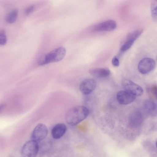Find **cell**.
<instances>
[{
	"instance_id": "ac0fdd59",
	"label": "cell",
	"mask_w": 157,
	"mask_h": 157,
	"mask_svg": "<svg viewBox=\"0 0 157 157\" xmlns=\"http://www.w3.org/2000/svg\"><path fill=\"white\" fill-rule=\"evenodd\" d=\"M7 37L5 31L2 30L0 32V45L1 46L5 45L7 42Z\"/></svg>"
},
{
	"instance_id": "3957f363",
	"label": "cell",
	"mask_w": 157,
	"mask_h": 157,
	"mask_svg": "<svg viewBox=\"0 0 157 157\" xmlns=\"http://www.w3.org/2000/svg\"><path fill=\"white\" fill-rule=\"evenodd\" d=\"M39 150L38 142L31 140L26 142L21 150L22 157H36Z\"/></svg>"
},
{
	"instance_id": "e0dca14e",
	"label": "cell",
	"mask_w": 157,
	"mask_h": 157,
	"mask_svg": "<svg viewBox=\"0 0 157 157\" xmlns=\"http://www.w3.org/2000/svg\"><path fill=\"white\" fill-rule=\"evenodd\" d=\"M133 43L134 42L132 41H126L121 46V50L123 52L127 51L132 47Z\"/></svg>"
},
{
	"instance_id": "7a4b0ae2",
	"label": "cell",
	"mask_w": 157,
	"mask_h": 157,
	"mask_svg": "<svg viewBox=\"0 0 157 157\" xmlns=\"http://www.w3.org/2000/svg\"><path fill=\"white\" fill-rule=\"evenodd\" d=\"M66 53L65 48L63 47H59L47 53L42 60L39 63L40 66L59 61L64 57Z\"/></svg>"
},
{
	"instance_id": "603a6c76",
	"label": "cell",
	"mask_w": 157,
	"mask_h": 157,
	"mask_svg": "<svg viewBox=\"0 0 157 157\" xmlns=\"http://www.w3.org/2000/svg\"></svg>"
},
{
	"instance_id": "5b68a950",
	"label": "cell",
	"mask_w": 157,
	"mask_h": 157,
	"mask_svg": "<svg viewBox=\"0 0 157 157\" xmlns=\"http://www.w3.org/2000/svg\"><path fill=\"white\" fill-rule=\"evenodd\" d=\"M48 133V129L46 126L42 123L37 124L34 129L31 135V140L37 142L44 139Z\"/></svg>"
},
{
	"instance_id": "8992f818",
	"label": "cell",
	"mask_w": 157,
	"mask_h": 157,
	"mask_svg": "<svg viewBox=\"0 0 157 157\" xmlns=\"http://www.w3.org/2000/svg\"><path fill=\"white\" fill-rule=\"evenodd\" d=\"M155 65V62L153 59L150 58H144L139 62L138 68L141 73L145 74L153 71Z\"/></svg>"
},
{
	"instance_id": "ba28073f",
	"label": "cell",
	"mask_w": 157,
	"mask_h": 157,
	"mask_svg": "<svg viewBox=\"0 0 157 157\" xmlns=\"http://www.w3.org/2000/svg\"><path fill=\"white\" fill-rule=\"evenodd\" d=\"M117 26V23L115 21L109 20L96 25L93 30L97 32L110 31L114 30Z\"/></svg>"
},
{
	"instance_id": "ffe728a7",
	"label": "cell",
	"mask_w": 157,
	"mask_h": 157,
	"mask_svg": "<svg viewBox=\"0 0 157 157\" xmlns=\"http://www.w3.org/2000/svg\"><path fill=\"white\" fill-rule=\"evenodd\" d=\"M112 63L113 65L115 67L118 66L120 64L119 60L116 56L113 57L112 59Z\"/></svg>"
},
{
	"instance_id": "52a82bcc",
	"label": "cell",
	"mask_w": 157,
	"mask_h": 157,
	"mask_svg": "<svg viewBox=\"0 0 157 157\" xmlns=\"http://www.w3.org/2000/svg\"><path fill=\"white\" fill-rule=\"evenodd\" d=\"M96 85V82L94 79H86L83 80L80 84L79 90L82 94H88L95 90Z\"/></svg>"
},
{
	"instance_id": "5bb4252c",
	"label": "cell",
	"mask_w": 157,
	"mask_h": 157,
	"mask_svg": "<svg viewBox=\"0 0 157 157\" xmlns=\"http://www.w3.org/2000/svg\"><path fill=\"white\" fill-rule=\"evenodd\" d=\"M18 15V10L17 9L12 10L7 15L6 20L8 23L12 24L17 20Z\"/></svg>"
},
{
	"instance_id": "d6986e66",
	"label": "cell",
	"mask_w": 157,
	"mask_h": 157,
	"mask_svg": "<svg viewBox=\"0 0 157 157\" xmlns=\"http://www.w3.org/2000/svg\"><path fill=\"white\" fill-rule=\"evenodd\" d=\"M34 6L33 5H31L26 8L25 10V14L26 15H28L33 10Z\"/></svg>"
},
{
	"instance_id": "7402d4cb",
	"label": "cell",
	"mask_w": 157,
	"mask_h": 157,
	"mask_svg": "<svg viewBox=\"0 0 157 157\" xmlns=\"http://www.w3.org/2000/svg\"><path fill=\"white\" fill-rule=\"evenodd\" d=\"M156 147H157V142L156 144Z\"/></svg>"
},
{
	"instance_id": "30bf717a",
	"label": "cell",
	"mask_w": 157,
	"mask_h": 157,
	"mask_svg": "<svg viewBox=\"0 0 157 157\" xmlns=\"http://www.w3.org/2000/svg\"><path fill=\"white\" fill-rule=\"evenodd\" d=\"M143 119V116L141 113L139 111H135L130 114L128 122L131 127H136L142 123Z\"/></svg>"
},
{
	"instance_id": "4fadbf2b",
	"label": "cell",
	"mask_w": 157,
	"mask_h": 157,
	"mask_svg": "<svg viewBox=\"0 0 157 157\" xmlns=\"http://www.w3.org/2000/svg\"><path fill=\"white\" fill-rule=\"evenodd\" d=\"M143 31L142 29H140L130 33L127 36L126 41H130L134 42L141 34Z\"/></svg>"
},
{
	"instance_id": "6da1fadb",
	"label": "cell",
	"mask_w": 157,
	"mask_h": 157,
	"mask_svg": "<svg viewBox=\"0 0 157 157\" xmlns=\"http://www.w3.org/2000/svg\"><path fill=\"white\" fill-rule=\"evenodd\" d=\"M89 114L87 108L82 105L76 106L67 111L65 116L66 121L70 125H75L85 119Z\"/></svg>"
},
{
	"instance_id": "9a60e30c",
	"label": "cell",
	"mask_w": 157,
	"mask_h": 157,
	"mask_svg": "<svg viewBox=\"0 0 157 157\" xmlns=\"http://www.w3.org/2000/svg\"><path fill=\"white\" fill-rule=\"evenodd\" d=\"M144 105L145 109L151 113H154L157 109V105L154 101L151 100H146L144 102Z\"/></svg>"
},
{
	"instance_id": "44dd1931",
	"label": "cell",
	"mask_w": 157,
	"mask_h": 157,
	"mask_svg": "<svg viewBox=\"0 0 157 157\" xmlns=\"http://www.w3.org/2000/svg\"><path fill=\"white\" fill-rule=\"evenodd\" d=\"M152 91L154 95L157 99V86H155L153 87Z\"/></svg>"
},
{
	"instance_id": "8fae6325",
	"label": "cell",
	"mask_w": 157,
	"mask_h": 157,
	"mask_svg": "<svg viewBox=\"0 0 157 157\" xmlns=\"http://www.w3.org/2000/svg\"><path fill=\"white\" fill-rule=\"evenodd\" d=\"M66 130L67 127L65 124L59 123L53 128L51 131V134L54 138L59 139L63 136Z\"/></svg>"
},
{
	"instance_id": "277c9868",
	"label": "cell",
	"mask_w": 157,
	"mask_h": 157,
	"mask_svg": "<svg viewBox=\"0 0 157 157\" xmlns=\"http://www.w3.org/2000/svg\"><path fill=\"white\" fill-rule=\"evenodd\" d=\"M121 85L124 90L136 96H140L143 93L141 87L132 81L124 79L121 82Z\"/></svg>"
},
{
	"instance_id": "7c38bea8",
	"label": "cell",
	"mask_w": 157,
	"mask_h": 157,
	"mask_svg": "<svg viewBox=\"0 0 157 157\" xmlns=\"http://www.w3.org/2000/svg\"><path fill=\"white\" fill-rule=\"evenodd\" d=\"M89 73L91 75L98 78H103L109 76L110 74V70L105 68H96L90 69Z\"/></svg>"
},
{
	"instance_id": "2e32d148",
	"label": "cell",
	"mask_w": 157,
	"mask_h": 157,
	"mask_svg": "<svg viewBox=\"0 0 157 157\" xmlns=\"http://www.w3.org/2000/svg\"><path fill=\"white\" fill-rule=\"evenodd\" d=\"M151 11L152 17L155 21H157V0L151 1Z\"/></svg>"
},
{
	"instance_id": "9c48e42d",
	"label": "cell",
	"mask_w": 157,
	"mask_h": 157,
	"mask_svg": "<svg viewBox=\"0 0 157 157\" xmlns=\"http://www.w3.org/2000/svg\"><path fill=\"white\" fill-rule=\"evenodd\" d=\"M136 96L125 91H119L116 96L118 102L122 105H127L133 102L135 99Z\"/></svg>"
}]
</instances>
